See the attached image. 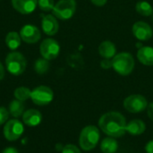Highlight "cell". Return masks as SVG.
I'll return each instance as SVG.
<instances>
[{
    "label": "cell",
    "instance_id": "5b68a950",
    "mask_svg": "<svg viewBox=\"0 0 153 153\" xmlns=\"http://www.w3.org/2000/svg\"><path fill=\"white\" fill-rule=\"evenodd\" d=\"M76 1L75 0H59L52 10L53 15L60 20L71 19L76 12Z\"/></svg>",
    "mask_w": 153,
    "mask_h": 153
},
{
    "label": "cell",
    "instance_id": "ffe728a7",
    "mask_svg": "<svg viewBox=\"0 0 153 153\" xmlns=\"http://www.w3.org/2000/svg\"><path fill=\"white\" fill-rule=\"evenodd\" d=\"M135 10L139 14H141L142 16H145V17L152 16L153 13V8L152 4L149 2L144 1V0L138 1L136 3Z\"/></svg>",
    "mask_w": 153,
    "mask_h": 153
},
{
    "label": "cell",
    "instance_id": "52a82bcc",
    "mask_svg": "<svg viewBox=\"0 0 153 153\" xmlns=\"http://www.w3.org/2000/svg\"><path fill=\"white\" fill-rule=\"evenodd\" d=\"M30 99L32 102L38 106H46L53 100L54 92L49 87L40 85L31 91Z\"/></svg>",
    "mask_w": 153,
    "mask_h": 153
},
{
    "label": "cell",
    "instance_id": "7a4b0ae2",
    "mask_svg": "<svg viewBox=\"0 0 153 153\" xmlns=\"http://www.w3.org/2000/svg\"><path fill=\"white\" fill-rule=\"evenodd\" d=\"M134 58L129 52L117 53L112 58V68L116 73L122 76H127L131 74L134 69Z\"/></svg>",
    "mask_w": 153,
    "mask_h": 153
},
{
    "label": "cell",
    "instance_id": "6da1fadb",
    "mask_svg": "<svg viewBox=\"0 0 153 153\" xmlns=\"http://www.w3.org/2000/svg\"><path fill=\"white\" fill-rule=\"evenodd\" d=\"M126 117L117 111L107 112L103 114L99 120L100 130L108 136L113 138L122 137L126 133Z\"/></svg>",
    "mask_w": 153,
    "mask_h": 153
},
{
    "label": "cell",
    "instance_id": "30bf717a",
    "mask_svg": "<svg viewBox=\"0 0 153 153\" xmlns=\"http://www.w3.org/2000/svg\"><path fill=\"white\" fill-rule=\"evenodd\" d=\"M134 36L140 41H147L153 36V30L149 23L143 21L135 22L132 27Z\"/></svg>",
    "mask_w": 153,
    "mask_h": 153
},
{
    "label": "cell",
    "instance_id": "277c9868",
    "mask_svg": "<svg viewBox=\"0 0 153 153\" xmlns=\"http://www.w3.org/2000/svg\"><path fill=\"white\" fill-rule=\"evenodd\" d=\"M5 65L7 71L11 74L18 76L25 72L27 60L22 53L18 51H12L6 56Z\"/></svg>",
    "mask_w": 153,
    "mask_h": 153
},
{
    "label": "cell",
    "instance_id": "e0dca14e",
    "mask_svg": "<svg viewBox=\"0 0 153 153\" xmlns=\"http://www.w3.org/2000/svg\"><path fill=\"white\" fill-rule=\"evenodd\" d=\"M145 130H146L145 123L141 119H134L130 121L126 127V133L134 136L143 134L145 132Z\"/></svg>",
    "mask_w": 153,
    "mask_h": 153
},
{
    "label": "cell",
    "instance_id": "2e32d148",
    "mask_svg": "<svg viewBox=\"0 0 153 153\" xmlns=\"http://www.w3.org/2000/svg\"><path fill=\"white\" fill-rule=\"evenodd\" d=\"M99 54L102 58L112 59L117 53V47L115 43L110 40H104L99 46Z\"/></svg>",
    "mask_w": 153,
    "mask_h": 153
},
{
    "label": "cell",
    "instance_id": "4fadbf2b",
    "mask_svg": "<svg viewBox=\"0 0 153 153\" xmlns=\"http://www.w3.org/2000/svg\"><path fill=\"white\" fill-rule=\"evenodd\" d=\"M12 6L22 14H30L35 11L38 0H11Z\"/></svg>",
    "mask_w": 153,
    "mask_h": 153
},
{
    "label": "cell",
    "instance_id": "ba28073f",
    "mask_svg": "<svg viewBox=\"0 0 153 153\" xmlns=\"http://www.w3.org/2000/svg\"><path fill=\"white\" fill-rule=\"evenodd\" d=\"M39 53L43 58L48 61L54 60L60 53V45L52 38L45 39L39 45Z\"/></svg>",
    "mask_w": 153,
    "mask_h": 153
},
{
    "label": "cell",
    "instance_id": "f546056e",
    "mask_svg": "<svg viewBox=\"0 0 153 153\" xmlns=\"http://www.w3.org/2000/svg\"><path fill=\"white\" fill-rule=\"evenodd\" d=\"M91 2L94 5L100 7V6L105 5V4H107L108 0H91Z\"/></svg>",
    "mask_w": 153,
    "mask_h": 153
},
{
    "label": "cell",
    "instance_id": "8fae6325",
    "mask_svg": "<svg viewBox=\"0 0 153 153\" xmlns=\"http://www.w3.org/2000/svg\"><path fill=\"white\" fill-rule=\"evenodd\" d=\"M20 36L22 40L28 44H35L41 38V32L39 29L32 24H26L22 27L20 30Z\"/></svg>",
    "mask_w": 153,
    "mask_h": 153
},
{
    "label": "cell",
    "instance_id": "1f68e13d",
    "mask_svg": "<svg viewBox=\"0 0 153 153\" xmlns=\"http://www.w3.org/2000/svg\"><path fill=\"white\" fill-rule=\"evenodd\" d=\"M4 74H5L4 67V65H2V63L0 62V81L4 79Z\"/></svg>",
    "mask_w": 153,
    "mask_h": 153
},
{
    "label": "cell",
    "instance_id": "d6986e66",
    "mask_svg": "<svg viewBox=\"0 0 153 153\" xmlns=\"http://www.w3.org/2000/svg\"><path fill=\"white\" fill-rule=\"evenodd\" d=\"M21 36L16 31H10L5 36V44L9 49L14 51L21 46Z\"/></svg>",
    "mask_w": 153,
    "mask_h": 153
},
{
    "label": "cell",
    "instance_id": "d4e9b609",
    "mask_svg": "<svg viewBox=\"0 0 153 153\" xmlns=\"http://www.w3.org/2000/svg\"><path fill=\"white\" fill-rule=\"evenodd\" d=\"M62 153H82L80 149L74 144H66L63 147Z\"/></svg>",
    "mask_w": 153,
    "mask_h": 153
},
{
    "label": "cell",
    "instance_id": "484cf974",
    "mask_svg": "<svg viewBox=\"0 0 153 153\" xmlns=\"http://www.w3.org/2000/svg\"><path fill=\"white\" fill-rule=\"evenodd\" d=\"M8 117H9V112L6 110V108L4 107H0V126L4 125L7 121Z\"/></svg>",
    "mask_w": 153,
    "mask_h": 153
},
{
    "label": "cell",
    "instance_id": "5bb4252c",
    "mask_svg": "<svg viewBox=\"0 0 153 153\" xmlns=\"http://www.w3.org/2000/svg\"><path fill=\"white\" fill-rule=\"evenodd\" d=\"M138 61L146 66H153V48L150 46H143L136 54Z\"/></svg>",
    "mask_w": 153,
    "mask_h": 153
},
{
    "label": "cell",
    "instance_id": "603a6c76",
    "mask_svg": "<svg viewBox=\"0 0 153 153\" xmlns=\"http://www.w3.org/2000/svg\"><path fill=\"white\" fill-rule=\"evenodd\" d=\"M13 95L16 100L21 101H25L28 99H30L31 91L27 87H18L15 89Z\"/></svg>",
    "mask_w": 153,
    "mask_h": 153
},
{
    "label": "cell",
    "instance_id": "f1b7e54d",
    "mask_svg": "<svg viewBox=\"0 0 153 153\" xmlns=\"http://www.w3.org/2000/svg\"><path fill=\"white\" fill-rule=\"evenodd\" d=\"M145 152L147 153H153V140L149 141L145 145Z\"/></svg>",
    "mask_w": 153,
    "mask_h": 153
},
{
    "label": "cell",
    "instance_id": "d6a6232c",
    "mask_svg": "<svg viewBox=\"0 0 153 153\" xmlns=\"http://www.w3.org/2000/svg\"><path fill=\"white\" fill-rule=\"evenodd\" d=\"M152 21H153V13H152Z\"/></svg>",
    "mask_w": 153,
    "mask_h": 153
},
{
    "label": "cell",
    "instance_id": "3957f363",
    "mask_svg": "<svg viewBox=\"0 0 153 153\" xmlns=\"http://www.w3.org/2000/svg\"><path fill=\"white\" fill-rule=\"evenodd\" d=\"M100 138V130L95 126H87L80 133L79 145L82 150L89 152L93 150Z\"/></svg>",
    "mask_w": 153,
    "mask_h": 153
},
{
    "label": "cell",
    "instance_id": "7c38bea8",
    "mask_svg": "<svg viewBox=\"0 0 153 153\" xmlns=\"http://www.w3.org/2000/svg\"><path fill=\"white\" fill-rule=\"evenodd\" d=\"M41 27L45 34L48 36H54L59 30V23L53 14H47L42 16Z\"/></svg>",
    "mask_w": 153,
    "mask_h": 153
},
{
    "label": "cell",
    "instance_id": "83f0119b",
    "mask_svg": "<svg viewBox=\"0 0 153 153\" xmlns=\"http://www.w3.org/2000/svg\"><path fill=\"white\" fill-rule=\"evenodd\" d=\"M147 114H148L149 118L152 121H153V102H151L150 104H148V107H147Z\"/></svg>",
    "mask_w": 153,
    "mask_h": 153
},
{
    "label": "cell",
    "instance_id": "4316f807",
    "mask_svg": "<svg viewBox=\"0 0 153 153\" xmlns=\"http://www.w3.org/2000/svg\"><path fill=\"white\" fill-rule=\"evenodd\" d=\"M100 67L105 70L112 68V59L102 58V60L100 61Z\"/></svg>",
    "mask_w": 153,
    "mask_h": 153
},
{
    "label": "cell",
    "instance_id": "44dd1931",
    "mask_svg": "<svg viewBox=\"0 0 153 153\" xmlns=\"http://www.w3.org/2000/svg\"><path fill=\"white\" fill-rule=\"evenodd\" d=\"M9 113L13 117H19L24 113V103L23 101L14 100L11 101L9 105Z\"/></svg>",
    "mask_w": 153,
    "mask_h": 153
},
{
    "label": "cell",
    "instance_id": "ac0fdd59",
    "mask_svg": "<svg viewBox=\"0 0 153 153\" xmlns=\"http://www.w3.org/2000/svg\"><path fill=\"white\" fill-rule=\"evenodd\" d=\"M118 149V143L116 138L107 137L100 143V151L103 153H116Z\"/></svg>",
    "mask_w": 153,
    "mask_h": 153
},
{
    "label": "cell",
    "instance_id": "9c48e42d",
    "mask_svg": "<svg viewBox=\"0 0 153 153\" xmlns=\"http://www.w3.org/2000/svg\"><path fill=\"white\" fill-rule=\"evenodd\" d=\"M23 125L18 119L9 120L4 126V136L6 140L13 142L18 140L23 134Z\"/></svg>",
    "mask_w": 153,
    "mask_h": 153
},
{
    "label": "cell",
    "instance_id": "4dcf8cb0",
    "mask_svg": "<svg viewBox=\"0 0 153 153\" xmlns=\"http://www.w3.org/2000/svg\"><path fill=\"white\" fill-rule=\"evenodd\" d=\"M2 153H19V152L15 149V148H13V147H9V148H6L3 151Z\"/></svg>",
    "mask_w": 153,
    "mask_h": 153
},
{
    "label": "cell",
    "instance_id": "cb8c5ba5",
    "mask_svg": "<svg viewBox=\"0 0 153 153\" xmlns=\"http://www.w3.org/2000/svg\"><path fill=\"white\" fill-rule=\"evenodd\" d=\"M38 5L41 11L49 12L52 11L55 6L54 0H38Z\"/></svg>",
    "mask_w": 153,
    "mask_h": 153
},
{
    "label": "cell",
    "instance_id": "7402d4cb",
    "mask_svg": "<svg viewBox=\"0 0 153 153\" xmlns=\"http://www.w3.org/2000/svg\"><path fill=\"white\" fill-rule=\"evenodd\" d=\"M49 69V62L48 60L41 57L36 60L34 63V70L39 74H45Z\"/></svg>",
    "mask_w": 153,
    "mask_h": 153
},
{
    "label": "cell",
    "instance_id": "9a60e30c",
    "mask_svg": "<svg viewBox=\"0 0 153 153\" xmlns=\"http://www.w3.org/2000/svg\"><path fill=\"white\" fill-rule=\"evenodd\" d=\"M22 120L28 126L33 127L39 126L42 121V115L37 109H28L22 115Z\"/></svg>",
    "mask_w": 153,
    "mask_h": 153
},
{
    "label": "cell",
    "instance_id": "8992f818",
    "mask_svg": "<svg viewBox=\"0 0 153 153\" xmlns=\"http://www.w3.org/2000/svg\"><path fill=\"white\" fill-rule=\"evenodd\" d=\"M123 106L128 112L137 114L144 111L147 108L148 101L146 98L141 94H132L124 100Z\"/></svg>",
    "mask_w": 153,
    "mask_h": 153
}]
</instances>
